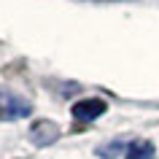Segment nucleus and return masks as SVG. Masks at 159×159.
<instances>
[{
	"mask_svg": "<svg viewBox=\"0 0 159 159\" xmlns=\"http://www.w3.org/2000/svg\"><path fill=\"white\" fill-rule=\"evenodd\" d=\"M100 113H105V102L102 100H81L73 105V116L78 119V121H92V119H97Z\"/></svg>",
	"mask_w": 159,
	"mask_h": 159,
	"instance_id": "f03ea898",
	"label": "nucleus"
},
{
	"mask_svg": "<svg viewBox=\"0 0 159 159\" xmlns=\"http://www.w3.org/2000/svg\"><path fill=\"white\" fill-rule=\"evenodd\" d=\"M154 157H157V151L151 143H132L129 154H127V159H154Z\"/></svg>",
	"mask_w": 159,
	"mask_h": 159,
	"instance_id": "7ed1b4c3",
	"label": "nucleus"
},
{
	"mask_svg": "<svg viewBox=\"0 0 159 159\" xmlns=\"http://www.w3.org/2000/svg\"><path fill=\"white\" fill-rule=\"evenodd\" d=\"M30 113V102H25L22 97H16L8 89H0V116L6 119H25Z\"/></svg>",
	"mask_w": 159,
	"mask_h": 159,
	"instance_id": "f257e3e1",
	"label": "nucleus"
}]
</instances>
